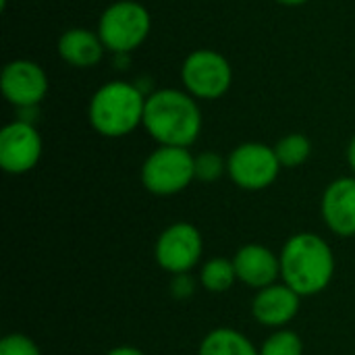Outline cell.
Returning a JSON list of instances; mask_svg holds the SVG:
<instances>
[{"label":"cell","mask_w":355,"mask_h":355,"mask_svg":"<svg viewBox=\"0 0 355 355\" xmlns=\"http://www.w3.org/2000/svg\"><path fill=\"white\" fill-rule=\"evenodd\" d=\"M310 152H312V144L306 135L302 133H291V135H285L283 139H279V144L275 146V154L281 162V166H287V168H293V166H300L304 164L308 158H310Z\"/></svg>","instance_id":"cell-17"},{"label":"cell","mask_w":355,"mask_h":355,"mask_svg":"<svg viewBox=\"0 0 355 355\" xmlns=\"http://www.w3.org/2000/svg\"><path fill=\"white\" fill-rule=\"evenodd\" d=\"M237 279L235 264L227 258H214L202 268V285L212 293H223L233 287Z\"/></svg>","instance_id":"cell-16"},{"label":"cell","mask_w":355,"mask_h":355,"mask_svg":"<svg viewBox=\"0 0 355 355\" xmlns=\"http://www.w3.org/2000/svg\"><path fill=\"white\" fill-rule=\"evenodd\" d=\"M0 87L4 98L17 108H35L48 94V77L44 69L25 58H17L4 64L0 75Z\"/></svg>","instance_id":"cell-8"},{"label":"cell","mask_w":355,"mask_h":355,"mask_svg":"<svg viewBox=\"0 0 355 355\" xmlns=\"http://www.w3.org/2000/svg\"><path fill=\"white\" fill-rule=\"evenodd\" d=\"M152 19L144 4L121 0L110 4L98 23V35L104 42L106 50L116 56L129 54L139 48L150 35Z\"/></svg>","instance_id":"cell-4"},{"label":"cell","mask_w":355,"mask_h":355,"mask_svg":"<svg viewBox=\"0 0 355 355\" xmlns=\"http://www.w3.org/2000/svg\"><path fill=\"white\" fill-rule=\"evenodd\" d=\"M302 339L293 331H279L262 345L260 355H302Z\"/></svg>","instance_id":"cell-18"},{"label":"cell","mask_w":355,"mask_h":355,"mask_svg":"<svg viewBox=\"0 0 355 355\" xmlns=\"http://www.w3.org/2000/svg\"><path fill=\"white\" fill-rule=\"evenodd\" d=\"M283 283L291 287L300 297L316 295L333 279L335 258L324 239L312 233L293 235L281 254Z\"/></svg>","instance_id":"cell-2"},{"label":"cell","mask_w":355,"mask_h":355,"mask_svg":"<svg viewBox=\"0 0 355 355\" xmlns=\"http://www.w3.org/2000/svg\"><path fill=\"white\" fill-rule=\"evenodd\" d=\"M254 316L264 327H283L291 322L300 310V295L283 285H270L262 289L254 300Z\"/></svg>","instance_id":"cell-13"},{"label":"cell","mask_w":355,"mask_h":355,"mask_svg":"<svg viewBox=\"0 0 355 355\" xmlns=\"http://www.w3.org/2000/svg\"><path fill=\"white\" fill-rule=\"evenodd\" d=\"M237 279L250 287L266 289L281 275V260L262 245H245L237 252L235 260Z\"/></svg>","instance_id":"cell-12"},{"label":"cell","mask_w":355,"mask_h":355,"mask_svg":"<svg viewBox=\"0 0 355 355\" xmlns=\"http://www.w3.org/2000/svg\"><path fill=\"white\" fill-rule=\"evenodd\" d=\"M104 42L96 31L83 29V27H73L67 29L60 40H58V54L60 58L75 67V69H92L96 67L102 56H104Z\"/></svg>","instance_id":"cell-14"},{"label":"cell","mask_w":355,"mask_h":355,"mask_svg":"<svg viewBox=\"0 0 355 355\" xmlns=\"http://www.w3.org/2000/svg\"><path fill=\"white\" fill-rule=\"evenodd\" d=\"M347 160H349V166L354 168V173H355V137L352 139L349 148H347Z\"/></svg>","instance_id":"cell-23"},{"label":"cell","mask_w":355,"mask_h":355,"mask_svg":"<svg viewBox=\"0 0 355 355\" xmlns=\"http://www.w3.org/2000/svg\"><path fill=\"white\" fill-rule=\"evenodd\" d=\"M200 355H260L248 337L233 329H216L200 345Z\"/></svg>","instance_id":"cell-15"},{"label":"cell","mask_w":355,"mask_h":355,"mask_svg":"<svg viewBox=\"0 0 355 355\" xmlns=\"http://www.w3.org/2000/svg\"><path fill=\"white\" fill-rule=\"evenodd\" d=\"M277 2H281L285 6H300V4H306L308 0H277Z\"/></svg>","instance_id":"cell-24"},{"label":"cell","mask_w":355,"mask_h":355,"mask_svg":"<svg viewBox=\"0 0 355 355\" xmlns=\"http://www.w3.org/2000/svg\"><path fill=\"white\" fill-rule=\"evenodd\" d=\"M0 355H40V349L25 335H8L0 343Z\"/></svg>","instance_id":"cell-20"},{"label":"cell","mask_w":355,"mask_h":355,"mask_svg":"<svg viewBox=\"0 0 355 355\" xmlns=\"http://www.w3.org/2000/svg\"><path fill=\"white\" fill-rule=\"evenodd\" d=\"M227 168V162L214 154V152H204L196 158V177L202 181H216Z\"/></svg>","instance_id":"cell-19"},{"label":"cell","mask_w":355,"mask_h":355,"mask_svg":"<svg viewBox=\"0 0 355 355\" xmlns=\"http://www.w3.org/2000/svg\"><path fill=\"white\" fill-rule=\"evenodd\" d=\"M322 216L337 235H355V177L333 181L322 196Z\"/></svg>","instance_id":"cell-11"},{"label":"cell","mask_w":355,"mask_h":355,"mask_svg":"<svg viewBox=\"0 0 355 355\" xmlns=\"http://www.w3.org/2000/svg\"><path fill=\"white\" fill-rule=\"evenodd\" d=\"M146 94L127 81H108L89 100V123L104 137H123L144 125Z\"/></svg>","instance_id":"cell-3"},{"label":"cell","mask_w":355,"mask_h":355,"mask_svg":"<svg viewBox=\"0 0 355 355\" xmlns=\"http://www.w3.org/2000/svg\"><path fill=\"white\" fill-rule=\"evenodd\" d=\"M202 256V235L189 223L171 225L156 243L158 264L175 275L189 272Z\"/></svg>","instance_id":"cell-9"},{"label":"cell","mask_w":355,"mask_h":355,"mask_svg":"<svg viewBox=\"0 0 355 355\" xmlns=\"http://www.w3.org/2000/svg\"><path fill=\"white\" fill-rule=\"evenodd\" d=\"M42 156V139L31 123L12 121L0 131V166L10 175L31 171Z\"/></svg>","instance_id":"cell-10"},{"label":"cell","mask_w":355,"mask_h":355,"mask_svg":"<svg viewBox=\"0 0 355 355\" xmlns=\"http://www.w3.org/2000/svg\"><path fill=\"white\" fill-rule=\"evenodd\" d=\"M144 127L160 146L189 148L202 131V112L191 94L158 89L146 98Z\"/></svg>","instance_id":"cell-1"},{"label":"cell","mask_w":355,"mask_h":355,"mask_svg":"<svg viewBox=\"0 0 355 355\" xmlns=\"http://www.w3.org/2000/svg\"><path fill=\"white\" fill-rule=\"evenodd\" d=\"M181 79L187 94L193 98L216 100L229 92L233 83V69L223 54L202 48L185 58L181 67Z\"/></svg>","instance_id":"cell-6"},{"label":"cell","mask_w":355,"mask_h":355,"mask_svg":"<svg viewBox=\"0 0 355 355\" xmlns=\"http://www.w3.org/2000/svg\"><path fill=\"white\" fill-rule=\"evenodd\" d=\"M173 293H175L177 297H187V295L193 293V281L189 279L187 272L177 275V279L173 281Z\"/></svg>","instance_id":"cell-21"},{"label":"cell","mask_w":355,"mask_h":355,"mask_svg":"<svg viewBox=\"0 0 355 355\" xmlns=\"http://www.w3.org/2000/svg\"><path fill=\"white\" fill-rule=\"evenodd\" d=\"M281 171V162L275 154V148L264 144H241L233 150L227 160V173L231 179L250 191L268 187Z\"/></svg>","instance_id":"cell-7"},{"label":"cell","mask_w":355,"mask_h":355,"mask_svg":"<svg viewBox=\"0 0 355 355\" xmlns=\"http://www.w3.org/2000/svg\"><path fill=\"white\" fill-rule=\"evenodd\" d=\"M196 179V158L187 148L160 146L141 166V183L150 193L173 196Z\"/></svg>","instance_id":"cell-5"},{"label":"cell","mask_w":355,"mask_h":355,"mask_svg":"<svg viewBox=\"0 0 355 355\" xmlns=\"http://www.w3.org/2000/svg\"><path fill=\"white\" fill-rule=\"evenodd\" d=\"M106 355H144L139 349L135 347H116V349H110Z\"/></svg>","instance_id":"cell-22"}]
</instances>
